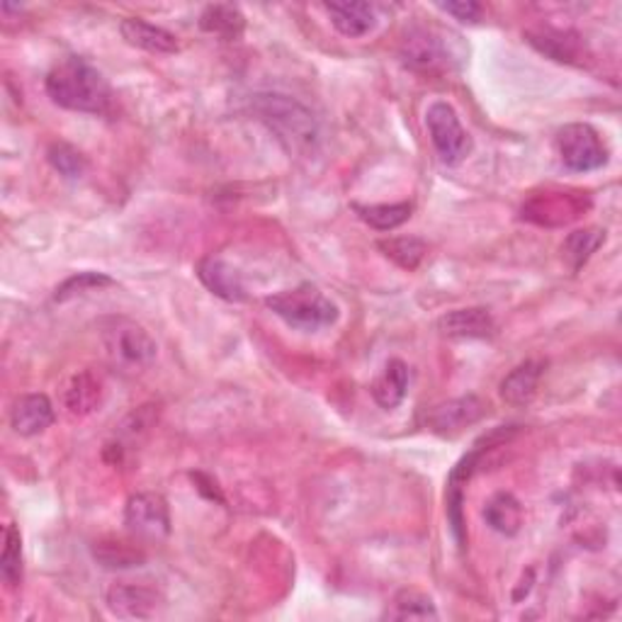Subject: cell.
I'll return each mask as SVG.
<instances>
[{
  "instance_id": "cell-3",
  "label": "cell",
  "mask_w": 622,
  "mask_h": 622,
  "mask_svg": "<svg viewBox=\"0 0 622 622\" xmlns=\"http://www.w3.org/2000/svg\"><path fill=\"white\" fill-rule=\"evenodd\" d=\"M460 37L450 29H440L434 25H414L406 29L399 47V57L411 71L426 73V76H440L458 69L462 54H458Z\"/></svg>"
},
{
  "instance_id": "cell-7",
  "label": "cell",
  "mask_w": 622,
  "mask_h": 622,
  "mask_svg": "<svg viewBox=\"0 0 622 622\" xmlns=\"http://www.w3.org/2000/svg\"><path fill=\"white\" fill-rule=\"evenodd\" d=\"M557 154L564 168L574 173H591L608 163V146L586 122H574L557 132Z\"/></svg>"
},
{
  "instance_id": "cell-6",
  "label": "cell",
  "mask_w": 622,
  "mask_h": 622,
  "mask_svg": "<svg viewBox=\"0 0 622 622\" xmlns=\"http://www.w3.org/2000/svg\"><path fill=\"white\" fill-rule=\"evenodd\" d=\"M519 426H499L497 430H491L489 436H484L474 450H469L465 458H462L455 467H452L450 477H448V491H446V501H448V521H450V530L455 535V542L460 547H465L467 542V530H465V513H462V503H465V487L467 481L472 479V474L477 472L481 458L487 455L489 450L503 446L509 442Z\"/></svg>"
},
{
  "instance_id": "cell-4",
  "label": "cell",
  "mask_w": 622,
  "mask_h": 622,
  "mask_svg": "<svg viewBox=\"0 0 622 622\" xmlns=\"http://www.w3.org/2000/svg\"><path fill=\"white\" fill-rule=\"evenodd\" d=\"M266 307L297 331H321L339 321V304L331 302L312 282H302L292 290H282L266 300Z\"/></svg>"
},
{
  "instance_id": "cell-1",
  "label": "cell",
  "mask_w": 622,
  "mask_h": 622,
  "mask_svg": "<svg viewBox=\"0 0 622 622\" xmlns=\"http://www.w3.org/2000/svg\"><path fill=\"white\" fill-rule=\"evenodd\" d=\"M51 102L63 110L83 114H110L114 93L98 66L83 57H63L45 81Z\"/></svg>"
},
{
  "instance_id": "cell-17",
  "label": "cell",
  "mask_w": 622,
  "mask_h": 622,
  "mask_svg": "<svg viewBox=\"0 0 622 622\" xmlns=\"http://www.w3.org/2000/svg\"><path fill=\"white\" fill-rule=\"evenodd\" d=\"M105 399V385L100 375L93 370H83L69 379L66 389H63V406L69 408L71 416H88L102 404Z\"/></svg>"
},
{
  "instance_id": "cell-27",
  "label": "cell",
  "mask_w": 622,
  "mask_h": 622,
  "mask_svg": "<svg viewBox=\"0 0 622 622\" xmlns=\"http://www.w3.org/2000/svg\"><path fill=\"white\" fill-rule=\"evenodd\" d=\"M379 251L385 253L387 258H392L399 268L404 270H416L420 266V260L426 258L428 246L420 239L414 236H397V239H385L379 241Z\"/></svg>"
},
{
  "instance_id": "cell-16",
  "label": "cell",
  "mask_w": 622,
  "mask_h": 622,
  "mask_svg": "<svg viewBox=\"0 0 622 622\" xmlns=\"http://www.w3.org/2000/svg\"><path fill=\"white\" fill-rule=\"evenodd\" d=\"M120 32L126 45L149 51V54H175V51L181 49L173 32L146 23L142 17L122 20Z\"/></svg>"
},
{
  "instance_id": "cell-29",
  "label": "cell",
  "mask_w": 622,
  "mask_h": 622,
  "mask_svg": "<svg viewBox=\"0 0 622 622\" xmlns=\"http://www.w3.org/2000/svg\"><path fill=\"white\" fill-rule=\"evenodd\" d=\"M47 158L54 171L66 178V181H81L88 171V158L83 156L76 146H71L66 142H54L47 149Z\"/></svg>"
},
{
  "instance_id": "cell-24",
  "label": "cell",
  "mask_w": 622,
  "mask_h": 622,
  "mask_svg": "<svg viewBox=\"0 0 622 622\" xmlns=\"http://www.w3.org/2000/svg\"><path fill=\"white\" fill-rule=\"evenodd\" d=\"M389 620H438V610L434 598L416 591V588H404L392 600V608L385 613Z\"/></svg>"
},
{
  "instance_id": "cell-19",
  "label": "cell",
  "mask_w": 622,
  "mask_h": 622,
  "mask_svg": "<svg viewBox=\"0 0 622 622\" xmlns=\"http://www.w3.org/2000/svg\"><path fill=\"white\" fill-rule=\"evenodd\" d=\"M324 10L343 37H365L377 25V13L370 3H326Z\"/></svg>"
},
{
  "instance_id": "cell-8",
  "label": "cell",
  "mask_w": 622,
  "mask_h": 622,
  "mask_svg": "<svg viewBox=\"0 0 622 622\" xmlns=\"http://www.w3.org/2000/svg\"><path fill=\"white\" fill-rule=\"evenodd\" d=\"M426 130L442 163L458 166L469 156L472 139L458 118V110L450 102L436 100L428 105Z\"/></svg>"
},
{
  "instance_id": "cell-5",
  "label": "cell",
  "mask_w": 622,
  "mask_h": 622,
  "mask_svg": "<svg viewBox=\"0 0 622 622\" xmlns=\"http://www.w3.org/2000/svg\"><path fill=\"white\" fill-rule=\"evenodd\" d=\"M100 341L108 361L120 370H144L158 355V345L151 339V333L139 321L126 319V316L102 319Z\"/></svg>"
},
{
  "instance_id": "cell-11",
  "label": "cell",
  "mask_w": 622,
  "mask_h": 622,
  "mask_svg": "<svg viewBox=\"0 0 622 622\" xmlns=\"http://www.w3.org/2000/svg\"><path fill=\"white\" fill-rule=\"evenodd\" d=\"M110 613L126 620H146L158 613L163 596L156 586L146 582H114L105 596Z\"/></svg>"
},
{
  "instance_id": "cell-31",
  "label": "cell",
  "mask_w": 622,
  "mask_h": 622,
  "mask_svg": "<svg viewBox=\"0 0 622 622\" xmlns=\"http://www.w3.org/2000/svg\"><path fill=\"white\" fill-rule=\"evenodd\" d=\"M438 8L442 13H448L467 25H477L484 15V8L479 3H472V0H462V3H440Z\"/></svg>"
},
{
  "instance_id": "cell-14",
  "label": "cell",
  "mask_w": 622,
  "mask_h": 622,
  "mask_svg": "<svg viewBox=\"0 0 622 622\" xmlns=\"http://www.w3.org/2000/svg\"><path fill=\"white\" fill-rule=\"evenodd\" d=\"M57 414L54 406H51L47 394H25L20 397L10 411V426L17 436L23 438H35L39 434L54 424Z\"/></svg>"
},
{
  "instance_id": "cell-23",
  "label": "cell",
  "mask_w": 622,
  "mask_h": 622,
  "mask_svg": "<svg viewBox=\"0 0 622 622\" xmlns=\"http://www.w3.org/2000/svg\"><path fill=\"white\" fill-rule=\"evenodd\" d=\"M367 227H373L377 231H394L411 219L414 212V205L411 203H392V205H353Z\"/></svg>"
},
{
  "instance_id": "cell-15",
  "label": "cell",
  "mask_w": 622,
  "mask_h": 622,
  "mask_svg": "<svg viewBox=\"0 0 622 622\" xmlns=\"http://www.w3.org/2000/svg\"><path fill=\"white\" fill-rule=\"evenodd\" d=\"M545 361H525L519 367H513V370L503 377L501 382V399L509 406L515 408H523L528 406L535 394H537V387H540V379L545 375Z\"/></svg>"
},
{
  "instance_id": "cell-20",
  "label": "cell",
  "mask_w": 622,
  "mask_h": 622,
  "mask_svg": "<svg viewBox=\"0 0 622 622\" xmlns=\"http://www.w3.org/2000/svg\"><path fill=\"white\" fill-rule=\"evenodd\" d=\"M199 29L224 41H236L246 32V17L236 5L215 3L207 5L199 15Z\"/></svg>"
},
{
  "instance_id": "cell-2",
  "label": "cell",
  "mask_w": 622,
  "mask_h": 622,
  "mask_svg": "<svg viewBox=\"0 0 622 622\" xmlns=\"http://www.w3.org/2000/svg\"><path fill=\"white\" fill-rule=\"evenodd\" d=\"M251 110L290 156H312L319 146V122L297 98L282 93H256L251 98Z\"/></svg>"
},
{
  "instance_id": "cell-21",
  "label": "cell",
  "mask_w": 622,
  "mask_h": 622,
  "mask_svg": "<svg viewBox=\"0 0 622 622\" xmlns=\"http://www.w3.org/2000/svg\"><path fill=\"white\" fill-rule=\"evenodd\" d=\"M523 505L509 491H499L484 505V521L489 523L491 530H497L505 537L519 535L523 528Z\"/></svg>"
},
{
  "instance_id": "cell-9",
  "label": "cell",
  "mask_w": 622,
  "mask_h": 622,
  "mask_svg": "<svg viewBox=\"0 0 622 622\" xmlns=\"http://www.w3.org/2000/svg\"><path fill=\"white\" fill-rule=\"evenodd\" d=\"M124 525L139 542H163L171 535V511L161 493L142 491L126 501Z\"/></svg>"
},
{
  "instance_id": "cell-25",
  "label": "cell",
  "mask_w": 622,
  "mask_h": 622,
  "mask_svg": "<svg viewBox=\"0 0 622 622\" xmlns=\"http://www.w3.org/2000/svg\"><path fill=\"white\" fill-rule=\"evenodd\" d=\"M603 241H606V231L596 227L578 229L574 234H569L562 246V253L569 260V266H572V270H582Z\"/></svg>"
},
{
  "instance_id": "cell-18",
  "label": "cell",
  "mask_w": 622,
  "mask_h": 622,
  "mask_svg": "<svg viewBox=\"0 0 622 622\" xmlns=\"http://www.w3.org/2000/svg\"><path fill=\"white\" fill-rule=\"evenodd\" d=\"M406 389H408V365L404 361H399V357H392V361L382 367V373L375 377L370 392L379 408L392 411L404 402Z\"/></svg>"
},
{
  "instance_id": "cell-12",
  "label": "cell",
  "mask_w": 622,
  "mask_h": 622,
  "mask_svg": "<svg viewBox=\"0 0 622 622\" xmlns=\"http://www.w3.org/2000/svg\"><path fill=\"white\" fill-rule=\"evenodd\" d=\"M197 278L219 300L234 304L248 300L244 278H241V272L234 266H229L227 260L215 256L203 258L197 263Z\"/></svg>"
},
{
  "instance_id": "cell-13",
  "label": "cell",
  "mask_w": 622,
  "mask_h": 622,
  "mask_svg": "<svg viewBox=\"0 0 622 622\" xmlns=\"http://www.w3.org/2000/svg\"><path fill=\"white\" fill-rule=\"evenodd\" d=\"M438 331L442 336H448V339L481 341V339H491V336L497 333V324H493V316L484 307L452 309L438 319Z\"/></svg>"
},
{
  "instance_id": "cell-26",
  "label": "cell",
  "mask_w": 622,
  "mask_h": 622,
  "mask_svg": "<svg viewBox=\"0 0 622 622\" xmlns=\"http://www.w3.org/2000/svg\"><path fill=\"white\" fill-rule=\"evenodd\" d=\"M528 41L540 49L542 54L552 57L554 61H566L572 63L578 57V45L576 37L569 35V32H560V29H545V32H528Z\"/></svg>"
},
{
  "instance_id": "cell-10",
  "label": "cell",
  "mask_w": 622,
  "mask_h": 622,
  "mask_svg": "<svg viewBox=\"0 0 622 622\" xmlns=\"http://www.w3.org/2000/svg\"><path fill=\"white\" fill-rule=\"evenodd\" d=\"M487 414H489V404L477 394H467L460 399H450V402L430 408L426 416V426L428 430H434L436 436L452 438L460 436L465 428L479 424Z\"/></svg>"
},
{
  "instance_id": "cell-30",
  "label": "cell",
  "mask_w": 622,
  "mask_h": 622,
  "mask_svg": "<svg viewBox=\"0 0 622 622\" xmlns=\"http://www.w3.org/2000/svg\"><path fill=\"white\" fill-rule=\"evenodd\" d=\"M114 280L110 276H105V272H76V276H71L63 280L57 292H54V300L57 302H69L73 297H78V294H86V292H95V290H102V288H112Z\"/></svg>"
},
{
  "instance_id": "cell-28",
  "label": "cell",
  "mask_w": 622,
  "mask_h": 622,
  "mask_svg": "<svg viewBox=\"0 0 622 622\" xmlns=\"http://www.w3.org/2000/svg\"><path fill=\"white\" fill-rule=\"evenodd\" d=\"M0 576H3V582L10 588H15L23 582V535H20L15 523H10L5 528V545L3 554H0Z\"/></svg>"
},
{
  "instance_id": "cell-22",
  "label": "cell",
  "mask_w": 622,
  "mask_h": 622,
  "mask_svg": "<svg viewBox=\"0 0 622 622\" xmlns=\"http://www.w3.org/2000/svg\"><path fill=\"white\" fill-rule=\"evenodd\" d=\"M95 562L105 569H134L146 562L142 547L122 540H100L93 545Z\"/></svg>"
}]
</instances>
